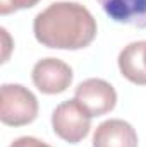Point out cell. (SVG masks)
Wrapping results in <instances>:
<instances>
[{"mask_svg":"<svg viewBox=\"0 0 146 147\" xmlns=\"http://www.w3.org/2000/svg\"><path fill=\"white\" fill-rule=\"evenodd\" d=\"M33 31L46 48L81 50L96 38V21L81 3L55 2L35 17Z\"/></svg>","mask_w":146,"mask_h":147,"instance_id":"obj_1","label":"cell"},{"mask_svg":"<svg viewBox=\"0 0 146 147\" xmlns=\"http://www.w3.org/2000/svg\"><path fill=\"white\" fill-rule=\"evenodd\" d=\"M38 116L36 96L21 84H3L0 94V120L9 127H23Z\"/></svg>","mask_w":146,"mask_h":147,"instance_id":"obj_2","label":"cell"},{"mask_svg":"<svg viewBox=\"0 0 146 147\" xmlns=\"http://www.w3.org/2000/svg\"><path fill=\"white\" fill-rule=\"evenodd\" d=\"M91 115L74 98L60 103L52 113V128L65 142H81L91 128Z\"/></svg>","mask_w":146,"mask_h":147,"instance_id":"obj_3","label":"cell"},{"mask_svg":"<svg viewBox=\"0 0 146 147\" xmlns=\"http://www.w3.org/2000/svg\"><path fill=\"white\" fill-rule=\"evenodd\" d=\"M74 98L91 116L107 115L115 108L117 92L103 79H86L76 87Z\"/></svg>","mask_w":146,"mask_h":147,"instance_id":"obj_4","label":"cell"},{"mask_svg":"<svg viewBox=\"0 0 146 147\" xmlns=\"http://www.w3.org/2000/svg\"><path fill=\"white\" fill-rule=\"evenodd\" d=\"M31 77L43 94H60L72 82V69L59 58H43L33 67Z\"/></svg>","mask_w":146,"mask_h":147,"instance_id":"obj_5","label":"cell"},{"mask_svg":"<svg viewBox=\"0 0 146 147\" xmlns=\"http://www.w3.org/2000/svg\"><path fill=\"white\" fill-rule=\"evenodd\" d=\"M93 147H138V134L124 120H107L96 127Z\"/></svg>","mask_w":146,"mask_h":147,"instance_id":"obj_6","label":"cell"},{"mask_svg":"<svg viewBox=\"0 0 146 147\" xmlns=\"http://www.w3.org/2000/svg\"><path fill=\"white\" fill-rule=\"evenodd\" d=\"M98 3L115 22L146 29V0H98Z\"/></svg>","mask_w":146,"mask_h":147,"instance_id":"obj_7","label":"cell"},{"mask_svg":"<svg viewBox=\"0 0 146 147\" xmlns=\"http://www.w3.org/2000/svg\"><path fill=\"white\" fill-rule=\"evenodd\" d=\"M119 69L129 82L146 86V41H134L120 51Z\"/></svg>","mask_w":146,"mask_h":147,"instance_id":"obj_8","label":"cell"},{"mask_svg":"<svg viewBox=\"0 0 146 147\" xmlns=\"http://www.w3.org/2000/svg\"><path fill=\"white\" fill-rule=\"evenodd\" d=\"M40 0H0V14L7 16L21 9H31Z\"/></svg>","mask_w":146,"mask_h":147,"instance_id":"obj_9","label":"cell"},{"mask_svg":"<svg viewBox=\"0 0 146 147\" xmlns=\"http://www.w3.org/2000/svg\"><path fill=\"white\" fill-rule=\"evenodd\" d=\"M10 147H52V146L45 144L43 140L35 139V137H19L10 144Z\"/></svg>","mask_w":146,"mask_h":147,"instance_id":"obj_10","label":"cell"}]
</instances>
